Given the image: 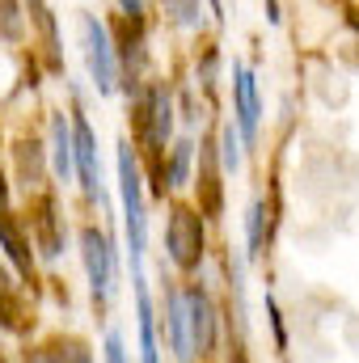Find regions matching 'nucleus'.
Wrapping results in <instances>:
<instances>
[{
    "label": "nucleus",
    "mask_w": 359,
    "mask_h": 363,
    "mask_svg": "<svg viewBox=\"0 0 359 363\" xmlns=\"http://www.w3.org/2000/svg\"><path fill=\"white\" fill-rule=\"evenodd\" d=\"M118 194H123V224H127L131 267H136V274H140L144 245H148V216H144V190H140V169H136L131 144H118Z\"/></svg>",
    "instance_id": "obj_1"
},
{
    "label": "nucleus",
    "mask_w": 359,
    "mask_h": 363,
    "mask_svg": "<svg viewBox=\"0 0 359 363\" xmlns=\"http://www.w3.org/2000/svg\"><path fill=\"white\" fill-rule=\"evenodd\" d=\"M165 245H170V262L178 271H194L203 262V220L190 207H174V216L165 224Z\"/></svg>",
    "instance_id": "obj_2"
},
{
    "label": "nucleus",
    "mask_w": 359,
    "mask_h": 363,
    "mask_svg": "<svg viewBox=\"0 0 359 363\" xmlns=\"http://www.w3.org/2000/svg\"><path fill=\"white\" fill-rule=\"evenodd\" d=\"M81 34H85V64H89V77L97 93H114V51H110V34L106 26L85 13L81 17Z\"/></svg>",
    "instance_id": "obj_3"
},
{
    "label": "nucleus",
    "mask_w": 359,
    "mask_h": 363,
    "mask_svg": "<svg viewBox=\"0 0 359 363\" xmlns=\"http://www.w3.org/2000/svg\"><path fill=\"white\" fill-rule=\"evenodd\" d=\"M81 254H85V271H89L93 300L106 304L110 291H114V250H110V241H106L97 228H85V233H81Z\"/></svg>",
    "instance_id": "obj_4"
},
{
    "label": "nucleus",
    "mask_w": 359,
    "mask_h": 363,
    "mask_svg": "<svg viewBox=\"0 0 359 363\" xmlns=\"http://www.w3.org/2000/svg\"><path fill=\"white\" fill-rule=\"evenodd\" d=\"M182 300H186L190 351H194V355H207V351L216 347V308H211V300H207V291H203L199 283H190V287L182 291Z\"/></svg>",
    "instance_id": "obj_5"
},
{
    "label": "nucleus",
    "mask_w": 359,
    "mask_h": 363,
    "mask_svg": "<svg viewBox=\"0 0 359 363\" xmlns=\"http://www.w3.org/2000/svg\"><path fill=\"white\" fill-rule=\"evenodd\" d=\"M233 97H237V131H241L245 144H254L263 101H258V81H254V72L245 64H233Z\"/></svg>",
    "instance_id": "obj_6"
},
{
    "label": "nucleus",
    "mask_w": 359,
    "mask_h": 363,
    "mask_svg": "<svg viewBox=\"0 0 359 363\" xmlns=\"http://www.w3.org/2000/svg\"><path fill=\"white\" fill-rule=\"evenodd\" d=\"M72 165H77V174H81V186H85V194L97 199L101 194V165H97V140H93V127L77 114L72 118Z\"/></svg>",
    "instance_id": "obj_7"
},
{
    "label": "nucleus",
    "mask_w": 359,
    "mask_h": 363,
    "mask_svg": "<svg viewBox=\"0 0 359 363\" xmlns=\"http://www.w3.org/2000/svg\"><path fill=\"white\" fill-rule=\"evenodd\" d=\"M148 144H153V152H161L165 148V140H170V131H174V101H170V89H157L148 93Z\"/></svg>",
    "instance_id": "obj_8"
},
{
    "label": "nucleus",
    "mask_w": 359,
    "mask_h": 363,
    "mask_svg": "<svg viewBox=\"0 0 359 363\" xmlns=\"http://www.w3.org/2000/svg\"><path fill=\"white\" fill-rule=\"evenodd\" d=\"M136 308H140V363H161V351H157V321H153V300H148V287H144L140 274H136Z\"/></svg>",
    "instance_id": "obj_9"
},
{
    "label": "nucleus",
    "mask_w": 359,
    "mask_h": 363,
    "mask_svg": "<svg viewBox=\"0 0 359 363\" xmlns=\"http://www.w3.org/2000/svg\"><path fill=\"white\" fill-rule=\"evenodd\" d=\"M51 169L55 178H72V123L64 114H51Z\"/></svg>",
    "instance_id": "obj_10"
},
{
    "label": "nucleus",
    "mask_w": 359,
    "mask_h": 363,
    "mask_svg": "<svg viewBox=\"0 0 359 363\" xmlns=\"http://www.w3.org/2000/svg\"><path fill=\"white\" fill-rule=\"evenodd\" d=\"M165 321H170V342H174L178 363H190L194 351H190V330H186V300H182V291H170V300H165Z\"/></svg>",
    "instance_id": "obj_11"
},
{
    "label": "nucleus",
    "mask_w": 359,
    "mask_h": 363,
    "mask_svg": "<svg viewBox=\"0 0 359 363\" xmlns=\"http://www.w3.org/2000/svg\"><path fill=\"white\" fill-rule=\"evenodd\" d=\"M0 245H4V254L17 262V271L21 274H30V250H26V241H21V233H17V224L9 220V216H0Z\"/></svg>",
    "instance_id": "obj_12"
},
{
    "label": "nucleus",
    "mask_w": 359,
    "mask_h": 363,
    "mask_svg": "<svg viewBox=\"0 0 359 363\" xmlns=\"http://www.w3.org/2000/svg\"><path fill=\"white\" fill-rule=\"evenodd\" d=\"M190 152H194V144L190 140H178L174 144V157H170V169H165V186H186V178H190Z\"/></svg>",
    "instance_id": "obj_13"
},
{
    "label": "nucleus",
    "mask_w": 359,
    "mask_h": 363,
    "mask_svg": "<svg viewBox=\"0 0 359 363\" xmlns=\"http://www.w3.org/2000/svg\"><path fill=\"white\" fill-rule=\"evenodd\" d=\"M263 224H267V203L254 199L250 203V216H245V237H250V258L263 254Z\"/></svg>",
    "instance_id": "obj_14"
},
{
    "label": "nucleus",
    "mask_w": 359,
    "mask_h": 363,
    "mask_svg": "<svg viewBox=\"0 0 359 363\" xmlns=\"http://www.w3.org/2000/svg\"><path fill=\"white\" fill-rule=\"evenodd\" d=\"M47 363H93L89 351L77 342V338H60V342H51V351H43Z\"/></svg>",
    "instance_id": "obj_15"
},
{
    "label": "nucleus",
    "mask_w": 359,
    "mask_h": 363,
    "mask_svg": "<svg viewBox=\"0 0 359 363\" xmlns=\"http://www.w3.org/2000/svg\"><path fill=\"white\" fill-rule=\"evenodd\" d=\"M17 165H21V182H26V186H34V182H38V174H43V152H38V144H34V140H26V144H21Z\"/></svg>",
    "instance_id": "obj_16"
},
{
    "label": "nucleus",
    "mask_w": 359,
    "mask_h": 363,
    "mask_svg": "<svg viewBox=\"0 0 359 363\" xmlns=\"http://www.w3.org/2000/svg\"><path fill=\"white\" fill-rule=\"evenodd\" d=\"M21 9H17V0H0V38L4 43H17L21 38Z\"/></svg>",
    "instance_id": "obj_17"
},
{
    "label": "nucleus",
    "mask_w": 359,
    "mask_h": 363,
    "mask_svg": "<svg viewBox=\"0 0 359 363\" xmlns=\"http://www.w3.org/2000/svg\"><path fill=\"white\" fill-rule=\"evenodd\" d=\"M38 228H43V254H60V237H55V203L38 207Z\"/></svg>",
    "instance_id": "obj_18"
},
{
    "label": "nucleus",
    "mask_w": 359,
    "mask_h": 363,
    "mask_svg": "<svg viewBox=\"0 0 359 363\" xmlns=\"http://www.w3.org/2000/svg\"><path fill=\"white\" fill-rule=\"evenodd\" d=\"M178 26H199V0H170Z\"/></svg>",
    "instance_id": "obj_19"
},
{
    "label": "nucleus",
    "mask_w": 359,
    "mask_h": 363,
    "mask_svg": "<svg viewBox=\"0 0 359 363\" xmlns=\"http://www.w3.org/2000/svg\"><path fill=\"white\" fill-rule=\"evenodd\" d=\"M220 140H224V169H237V165H241V152H237V131H233V123L220 131Z\"/></svg>",
    "instance_id": "obj_20"
},
{
    "label": "nucleus",
    "mask_w": 359,
    "mask_h": 363,
    "mask_svg": "<svg viewBox=\"0 0 359 363\" xmlns=\"http://www.w3.org/2000/svg\"><path fill=\"white\" fill-rule=\"evenodd\" d=\"M106 363H127V351H123V334L110 330L106 334Z\"/></svg>",
    "instance_id": "obj_21"
},
{
    "label": "nucleus",
    "mask_w": 359,
    "mask_h": 363,
    "mask_svg": "<svg viewBox=\"0 0 359 363\" xmlns=\"http://www.w3.org/2000/svg\"><path fill=\"white\" fill-rule=\"evenodd\" d=\"M267 317H270V325H275V347L283 351V347H287V334H283V321H279V308H275L270 296H267Z\"/></svg>",
    "instance_id": "obj_22"
},
{
    "label": "nucleus",
    "mask_w": 359,
    "mask_h": 363,
    "mask_svg": "<svg viewBox=\"0 0 359 363\" xmlns=\"http://www.w3.org/2000/svg\"><path fill=\"white\" fill-rule=\"evenodd\" d=\"M118 4H123L127 17H140V13H144V0H118Z\"/></svg>",
    "instance_id": "obj_23"
},
{
    "label": "nucleus",
    "mask_w": 359,
    "mask_h": 363,
    "mask_svg": "<svg viewBox=\"0 0 359 363\" xmlns=\"http://www.w3.org/2000/svg\"><path fill=\"white\" fill-rule=\"evenodd\" d=\"M21 363H47V355H43V351H34V355H26Z\"/></svg>",
    "instance_id": "obj_24"
},
{
    "label": "nucleus",
    "mask_w": 359,
    "mask_h": 363,
    "mask_svg": "<svg viewBox=\"0 0 359 363\" xmlns=\"http://www.w3.org/2000/svg\"><path fill=\"white\" fill-rule=\"evenodd\" d=\"M4 199H9V186H4V178H0V203H4Z\"/></svg>",
    "instance_id": "obj_25"
}]
</instances>
